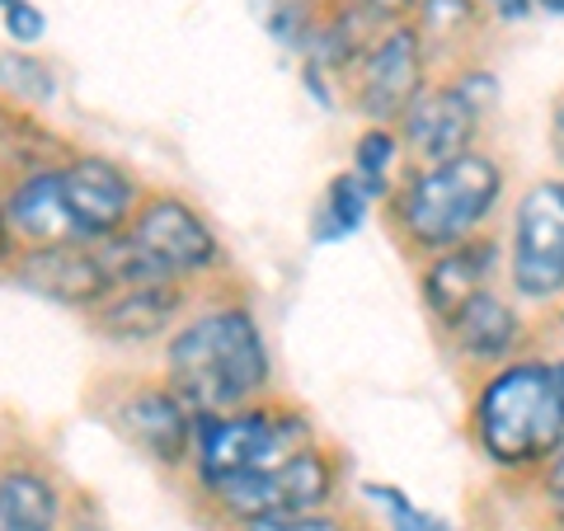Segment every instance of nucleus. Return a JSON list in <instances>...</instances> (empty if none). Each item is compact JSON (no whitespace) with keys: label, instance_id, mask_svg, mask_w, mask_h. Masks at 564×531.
I'll return each mask as SVG.
<instances>
[{"label":"nucleus","instance_id":"1","mask_svg":"<svg viewBox=\"0 0 564 531\" xmlns=\"http://www.w3.org/2000/svg\"><path fill=\"white\" fill-rule=\"evenodd\" d=\"M165 381L193 414H226L263 400L273 386V358L254 311L226 301L180 321L165 339Z\"/></svg>","mask_w":564,"mask_h":531},{"label":"nucleus","instance_id":"2","mask_svg":"<svg viewBox=\"0 0 564 531\" xmlns=\"http://www.w3.org/2000/svg\"><path fill=\"white\" fill-rule=\"evenodd\" d=\"M564 437V358H522L485 371L470 395V442L494 470L541 475Z\"/></svg>","mask_w":564,"mask_h":531},{"label":"nucleus","instance_id":"3","mask_svg":"<svg viewBox=\"0 0 564 531\" xmlns=\"http://www.w3.org/2000/svg\"><path fill=\"white\" fill-rule=\"evenodd\" d=\"M503 193H508V174L499 155L475 147L443 165H410L386 203H391L400 240L429 259L452 250V245L485 236L494 212L503 207Z\"/></svg>","mask_w":564,"mask_h":531},{"label":"nucleus","instance_id":"4","mask_svg":"<svg viewBox=\"0 0 564 531\" xmlns=\"http://www.w3.org/2000/svg\"><path fill=\"white\" fill-rule=\"evenodd\" d=\"M315 423L278 400H254L245 410H226V414H198L193 423V485L207 489L231 475H250V470H269L282 466L288 456L315 447Z\"/></svg>","mask_w":564,"mask_h":531},{"label":"nucleus","instance_id":"5","mask_svg":"<svg viewBox=\"0 0 564 531\" xmlns=\"http://www.w3.org/2000/svg\"><path fill=\"white\" fill-rule=\"evenodd\" d=\"M339 485L344 470L334 462L329 447H306L288 456L282 466L269 470H250V475H231V480H217L198 489L207 508L217 512V522L226 527H245L259 518H302V512H325L339 503Z\"/></svg>","mask_w":564,"mask_h":531},{"label":"nucleus","instance_id":"6","mask_svg":"<svg viewBox=\"0 0 564 531\" xmlns=\"http://www.w3.org/2000/svg\"><path fill=\"white\" fill-rule=\"evenodd\" d=\"M503 273L513 301L555 306L564 296V180H536L518 193L513 226H508Z\"/></svg>","mask_w":564,"mask_h":531},{"label":"nucleus","instance_id":"7","mask_svg":"<svg viewBox=\"0 0 564 531\" xmlns=\"http://www.w3.org/2000/svg\"><path fill=\"white\" fill-rule=\"evenodd\" d=\"M128 236L141 254L170 282H198L221 269V240L212 231V221L180 193H147L128 226Z\"/></svg>","mask_w":564,"mask_h":531},{"label":"nucleus","instance_id":"8","mask_svg":"<svg viewBox=\"0 0 564 531\" xmlns=\"http://www.w3.org/2000/svg\"><path fill=\"white\" fill-rule=\"evenodd\" d=\"M429 85V47H423L414 24L377 29V39L352 66V104L377 128H395Z\"/></svg>","mask_w":564,"mask_h":531},{"label":"nucleus","instance_id":"9","mask_svg":"<svg viewBox=\"0 0 564 531\" xmlns=\"http://www.w3.org/2000/svg\"><path fill=\"white\" fill-rule=\"evenodd\" d=\"M62 188L85 231V245L122 236L132 226L141 198H147L128 165H118L113 155H95V151L62 155Z\"/></svg>","mask_w":564,"mask_h":531},{"label":"nucleus","instance_id":"10","mask_svg":"<svg viewBox=\"0 0 564 531\" xmlns=\"http://www.w3.org/2000/svg\"><path fill=\"white\" fill-rule=\"evenodd\" d=\"M113 423L147 462L165 470L193 466V423L198 414L170 381H141L113 404Z\"/></svg>","mask_w":564,"mask_h":531},{"label":"nucleus","instance_id":"11","mask_svg":"<svg viewBox=\"0 0 564 531\" xmlns=\"http://www.w3.org/2000/svg\"><path fill=\"white\" fill-rule=\"evenodd\" d=\"M480 128H485V113L452 80H437L395 122V137L410 165H443L480 147Z\"/></svg>","mask_w":564,"mask_h":531},{"label":"nucleus","instance_id":"12","mask_svg":"<svg viewBox=\"0 0 564 531\" xmlns=\"http://www.w3.org/2000/svg\"><path fill=\"white\" fill-rule=\"evenodd\" d=\"M6 198V221L20 250H47V245H85L76 212L66 203L62 165H39L24 174H10L0 184Z\"/></svg>","mask_w":564,"mask_h":531},{"label":"nucleus","instance_id":"13","mask_svg":"<svg viewBox=\"0 0 564 531\" xmlns=\"http://www.w3.org/2000/svg\"><path fill=\"white\" fill-rule=\"evenodd\" d=\"M10 278L24 292L52 301L66 311H85L90 315L104 296L113 292L109 273L95 254V245H47V250H20L10 263Z\"/></svg>","mask_w":564,"mask_h":531},{"label":"nucleus","instance_id":"14","mask_svg":"<svg viewBox=\"0 0 564 531\" xmlns=\"http://www.w3.org/2000/svg\"><path fill=\"white\" fill-rule=\"evenodd\" d=\"M188 292L180 282H141V288H113L109 296L90 311V325L109 344L141 348L155 339H170L184 321Z\"/></svg>","mask_w":564,"mask_h":531},{"label":"nucleus","instance_id":"15","mask_svg":"<svg viewBox=\"0 0 564 531\" xmlns=\"http://www.w3.org/2000/svg\"><path fill=\"white\" fill-rule=\"evenodd\" d=\"M443 334H447V344L456 348V358L462 362L480 367V371H494V367L522 358L527 321H522L518 301H508L503 292L489 288L475 301H466V306L443 325Z\"/></svg>","mask_w":564,"mask_h":531},{"label":"nucleus","instance_id":"16","mask_svg":"<svg viewBox=\"0 0 564 531\" xmlns=\"http://www.w3.org/2000/svg\"><path fill=\"white\" fill-rule=\"evenodd\" d=\"M499 269H503V245L494 236H475L466 245H452L443 254H429L423 259V278H419L423 306H429L437 325H447L466 301L494 288V273Z\"/></svg>","mask_w":564,"mask_h":531},{"label":"nucleus","instance_id":"17","mask_svg":"<svg viewBox=\"0 0 564 531\" xmlns=\"http://www.w3.org/2000/svg\"><path fill=\"white\" fill-rule=\"evenodd\" d=\"M0 531H66V494L43 466H0Z\"/></svg>","mask_w":564,"mask_h":531},{"label":"nucleus","instance_id":"18","mask_svg":"<svg viewBox=\"0 0 564 531\" xmlns=\"http://www.w3.org/2000/svg\"><path fill=\"white\" fill-rule=\"evenodd\" d=\"M367 212H372V198L367 188L352 180V170H339L321 193V207H315V221H311V236L315 245H339L348 236H358L367 226Z\"/></svg>","mask_w":564,"mask_h":531},{"label":"nucleus","instance_id":"19","mask_svg":"<svg viewBox=\"0 0 564 531\" xmlns=\"http://www.w3.org/2000/svg\"><path fill=\"white\" fill-rule=\"evenodd\" d=\"M400 165H404V147L395 128H377V122H367V128L358 132V141H352V180H358L367 188V198L381 203L391 198L395 184H400Z\"/></svg>","mask_w":564,"mask_h":531},{"label":"nucleus","instance_id":"20","mask_svg":"<svg viewBox=\"0 0 564 531\" xmlns=\"http://www.w3.org/2000/svg\"><path fill=\"white\" fill-rule=\"evenodd\" d=\"M0 95H10L14 104H29V109H47L62 95L57 66L39 57L33 47H6L0 52Z\"/></svg>","mask_w":564,"mask_h":531},{"label":"nucleus","instance_id":"21","mask_svg":"<svg viewBox=\"0 0 564 531\" xmlns=\"http://www.w3.org/2000/svg\"><path fill=\"white\" fill-rule=\"evenodd\" d=\"M362 499L386 518V531H466V527H456L447 518H437V512H429V508H419L400 485L367 480L362 485Z\"/></svg>","mask_w":564,"mask_h":531},{"label":"nucleus","instance_id":"22","mask_svg":"<svg viewBox=\"0 0 564 531\" xmlns=\"http://www.w3.org/2000/svg\"><path fill=\"white\" fill-rule=\"evenodd\" d=\"M414 14H419L414 29H419L423 47H443V43H456L475 24L480 0H419Z\"/></svg>","mask_w":564,"mask_h":531},{"label":"nucleus","instance_id":"23","mask_svg":"<svg viewBox=\"0 0 564 531\" xmlns=\"http://www.w3.org/2000/svg\"><path fill=\"white\" fill-rule=\"evenodd\" d=\"M236 531H362V527H352L339 508H325V512H302V518H259Z\"/></svg>","mask_w":564,"mask_h":531},{"label":"nucleus","instance_id":"24","mask_svg":"<svg viewBox=\"0 0 564 531\" xmlns=\"http://www.w3.org/2000/svg\"><path fill=\"white\" fill-rule=\"evenodd\" d=\"M0 24H6L14 47H33V43H43V33H47V14L33 6V0H20V6L0 10Z\"/></svg>","mask_w":564,"mask_h":531},{"label":"nucleus","instance_id":"25","mask_svg":"<svg viewBox=\"0 0 564 531\" xmlns=\"http://www.w3.org/2000/svg\"><path fill=\"white\" fill-rule=\"evenodd\" d=\"M452 85L462 90L475 109H480L485 118H489V109L499 104V80H494V71H480V66H470V71H456L452 76Z\"/></svg>","mask_w":564,"mask_h":531},{"label":"nucleus","instance_id":"26","mask_svg":"<svg viewBox=\"0 0 564 531\" xmlns=\"http://www.w3.org/2000/svg\"><path fill=\"white\" fill-rule=\"evenodd\" d=\"M352 6L386 29V24H404V14H414L419 0H352Z\"/></svg>","mask_w":564,"mask_h":531},{"label":"nucleus","instance_id":"27","mask_svg":"<svg viewBox=\"0 0 564 531\" xmlns=\"http://www.w3.org/2000/svg\"><path fill=\"white\" fill-rule=\"evenodd\" d=\"M541 489H545V499H551V508H564V437H560L551 462L541 466Z\"/></svg>","mask_w":564,"mask_h":531},{"label":"nucleus","instance_id":"28","mask_svg":"<svg viewBox=\"0 0 564 531\" xmlns=\"http://www.w3.org/2000/svg\"><path fill=\"white\" fill-rule=\"evenodd\" d=\"M480 6L494 14V20H503V24H522L527 14L536 10V0H480Z\"/></svg>","mask_w":564,"mask_h":531},{"label":"nucleus","instance_id":"29","mask_svg":"<svg viewBox=\"0 0 564 531\" xmlns=\"http://www.w3.org/2000/svg\"><path fill=\"white\" fill-rule=\"evenodd\" d=\"M551 151H555V161L564 170V95L555 99V113H551ZM560 180H564V174H560Z\"/></svg>","mask_w":564,"mask_h":531},{"label":"nucleus","instance_id":"30","mask_svg":"<svg viewBox=\"0 0 564 531\" xmlns=\"http://www.w3.org/2000/svg\"><path fill=\"white\" fill-rule=\"evenodd\" d=\"M14 254H20V245L10 236V221H6V198H0V269H10Z\"/></svg>","mask_w":564,"mask_h":531},{"label":"nucleus","instance_id":"31","mask_svg":"<svg viewBox=\"0 0 564 531\" xmlns=\"http://www.w3.org/2000/svg\"><path fill=\"white\" fill-rule=\"evenodd\" d=\"M536 10H545V14H560V20H564V0H536Z\"/></svg>","mask_w":564,"mask_h":531},{"label":"nucleus","instance_id":"32","mask_svg":"<svg viewBox=\"0 0 564 531\" xmlns=\"http://www.w3.org/2000/svg\"><path fill=\"white\" fill-rule=\"evenodd\" d=\"M560 344H564V306H560ZM560 358H564V353H560Z\"/></svg>","mask_w":564,"mask_h":531},{"label":"nucleus","instance_id":"33","mask_svg":"<svg viewBox=\"0 0 564 531\" xmlns=\"http://www.w3.org/2000/svg\"><path fill=\"white\" fill-rule=\"evenodd\" d=\"M10 6H20V0H0V10H10Z\"/></svg>","mask_w":564,"mask_h":531}]
</instances>
